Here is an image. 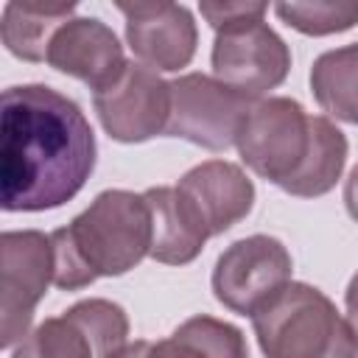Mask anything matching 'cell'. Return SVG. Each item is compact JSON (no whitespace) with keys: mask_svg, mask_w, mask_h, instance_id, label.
<instances>
[{"mask_svg":"<svg viewBox=\"0 0 358 358\" xmlns=\"http://www.w3.org/2000/svg\"><path fill=\"white\" fill-rule=\"evenodd\" d=\"M126 17V39L134 56L151 70H182L196 53L193 14L179 3H117Z\"/></svg>","mask_w":358,"mask_h":358,"instance_id":"30bf717a","label":"cell"},{"mask_svg":"<svg viewBox=\"0 0 358 358\" xmlns=\"http://www.w3.org/2000/svg\"><path fill=\"white\" fill-rule=\"evenodd\" d=\"M53 282L78 291L98 277H117L151 252V207L143 193L103 190L67 227L50 232Z\"/></svg>","mask_w":358,"mask_h":358,"instance_id":"7a4b0ae2","label":"cell"},{"mask_svg":"<svg viewBox=\"0 0 358 358\" xmlns=\"http://www.w3.org/2000/svg\"><path fill=\"white\" fill-rule=\"evenodd\" d=\"M67 313L87 330V336L98 350V358H112L126 347L129 319L120 305L109 299H84L76 302Z\"/></svg>","mask_w":358,"mask_h":358,"instance_id":"ac0fdd59","label":"cell"},{"mask_svg":"<svg viewBox=\"0 0 358 358\" xmlns=\"http://www.w3.org/2000/svg\"><path fill=\"white\" fill-rule=\"evenodd\" d=\"M145 201L151 207V257L168 266H185L196 260L210 238L207 224L179 187H148Z\"/></svg>","mask_w":358,"mask_h":358,"instance_id":"4fadbf2b","label":"cell"},{"mask_svg":"<svg viewBox=\"0 0 358 358\" xmlns=\"http://www.w3.org/2000/svg\"><path fill=\"white\" fill-rule=\"evenodd\" d=\"M11 358H98L87 330L64 310L39 322L11 352Z\"/></svg>","mask_w":358,"mask_h":358,"instance_id":"e0dca14e","label":"cell"},{"mask_svg":"<svg viewBox=\"0 0 358 358\" xmlns=\"http://www.w3.org/2000/svg\"><path fill=\"white\" fill-rule=\"evenodd\" d=\"M112 358H210L201 344H196L185 330H173L162 341H134L126 344L117 355Z\"/></svg>","mask_w":358,"mask_h":358,"instance_id":"ffe728a7","label":"cell"},{"mask_svg":"<svg viewBox=\"0 0 358 358\" xmlns=\"http://www.w3.org/2000/svg\"><path fill=\"white\" fill-rule=\"evenodd\" d=\"M344 204H347V213L358 221V165L350 171V179L344 185Z\"/></svg>","mask_w":358,"mask_h":358,"instance_id":"603a6c76","label":"cell"},{"mask_svg":"<svg viewBox=\"0 0 358 358\" xmlns=\"http://www.w3.org/2000/svg\"><path fill=\"white\" fill-rule=\"evenodd\" d=\"M277 17L288 22L291 28L310 34V36H324L336 31H347L358 22V3L347 0H313V3H277L274 6Z\"/></svg>","mask_w":358,"mask_h":358,"instance_id":"d6986e66","label":"cell"},{"mask_svg":"<svg viewBox=\"0 0 358 358\" xmlns=\"http://www.w3.org/2000/svg\"><path fill=\"white\" fill-rule=\"evenodd\" d=\"M176 187L196 207L210 235H221L232 224L246 218L255 201L252 179L235 162L227 159H207L190 168Z\"/></svg>","mask_w":358,"mask_h":358,"instance_id":"7c38bea8","label":"cell"},{"mask_svg":"<svg viewBox=\"0 0 358 358\" xmlns=\"http://www.w3.org/2000/svg\"><path fill=\"white\" fill-rule=\"evenodd\" d=\"M45 62L59 73L84 81L95 92L112 87L129 64L115 31L95 17H73L64 22L53 36Z\"/></svg>","mask_w":358,"mask_h":358,"instance_id":"8fae6325","label":"cell"},{"mask_svg":"<svg viewBox=\"0 0 358 358\" xmlns=\"http://www.w3.org/2000/svg\"><path fill=\"white\" fill-rule=\"evenodd\" d=\"M288 70L291 50L282 36L263 22V17H249L215 31L213 76L249 101L280 87Z\"/></svg>","mask_w":358,"mask_h":358,"instance_id":"5b68a950","label":"cell"},{"mask_svg":"<svg viewBox=\"0 0 358 358\" xmlns=\"http://www.w3.org/2000/svg\"><path fill=\"white\" fill-rule=\"evenodd\" d=\"M53 280L50 235L39 229H14L0 235V313L3 347L28 336L34 310Z\"/></svg>","mask_w":358,"mask_h":358,"instance_id":"52a82bcc","label":"cell"},{"mask_svg":"<svg viewBox=\"0 0 358 358\" xmlns=\"http://www.w3.org/2000/svg\"><path fill=\"white\" fill-rule=\"evenodd\" d=\"M235 145L257 176L282 187L308 157L310 115L294 98H260L243 117Z\"/></svg>","mask_w":358,"mask_h":358,"instance_id":"277c9868","label":"cell"},{"mask_svg":"<svg viewBox=\"0 0 358 358\" xmlns=\"http://www.w3.org/2000/svg\"><path fill=\"white\" fill-rule=\"evenodd\" d=\"M319 106L344 123H358V42L322 53L310 67Z\"/></svg>","mask_w":358,"mask_h":358,"instance_id":"2e32d148","label":"cell"},{"mask_svg":"<svg viewBox=\"0 0 358 358\" xmlns=\"http://www.w3.org/2000/svg\"><path fill=\"white\" fill-rule=\"evenodd\" d=\"M95 112L109 137L120 143H143L168 129L171 84L157 70L129 62L123 76L95 92Z\"/></svg>","mask_w":358,"mask_h":358,"instance_id":"9c48e42d","label":"cell"},{"mask_svg":"<svg viewBox=\"0 0 358 358\" xmlns=\"http://www.w3.org/2000/svg\"><path fill=\"white\" fill-rule=\"evenodd\" d=\"M252 103L257 101L235 92L215 76L187 73L171 81V117L165 131L201 148L224 151L235 143Z\"/></svg>","mask_w":358,"mask_h":358,"instance_id":"8992f818","label":"cell"},{"mask_svg":"<svg viewBox=\"0 0 358 358\" xmlns=\"http://www.w3.org/2000/svg\"><path fill=\"white\" fill-rule=\"evenodd\" d=\"M344 305H347V322L352 324V330H355V336H358V271L352 274V280H350V285H347Z\"/></svg>","mask_w":358,"mask_h":358,"instance_id":"7402d4cb","label":"cell"},{"mask_svg":"<svg viewBox=\"0 0 358 358\" xmlns=\"http://www.w3.org/2000/svg\"><path fill=\"white\" fill-rule=\"evenodd\" d=\"M266 8V3H201V14L215 31L249 17H263Z\"/></svg>","mask_w":358,"mask_h":358,"instance_id":"44dd1931","label":"cell"},{"mask_svg":"<svg viewBox=\"0 0 358 358\" xmlns=\"http://www.w3.org/2000/svg\"><path fill=\"white\" fill-rule=\"evenodd\" d=\"M266 358H358V336L336 305L308 282H288L252 313Z\"/></svg>","mask_w":358,"mask_h":358,"instance_id":"3957f363","label":"cell"},{"mask_svg":"<svg viewBox=\"0 0 358 358\" xmlns=\"http://www.w3.org/2000/svg\"><path fill=\"white\" fill-rule=\"evenodd\" d=\"M95 168V134L76 101L45 84L8 87L0 120V201L39 213L70 201Z\"/></svg>","mask_w":358,"mask_h":358,"instance_id":"6da1fadb","label":"cell"},{"mask_svg":"<svg viewBox=\"0 0 358 358\" xmlns=\"http://www.w3.org/2000/svg\"><path fill=\"white\" fill-rule=\"evenodd\" d=\"M347 162V137L336 123L322 115H310V145L299 171L282 185L285 193L313 199L336 187Z\"/></svg>","mask_w":358,"mask_h":358,"instance_id":"9a60e30c","label":"cell"},{"mask_svg":"<svg viewBox=\"0 0 358 358\" xmlns=\"http://www.w3.org/2000/svg\"><path fill=\"white\" fill-rule=\"evenodd\" d=\"M291 282V255L271 235H249L221 252L213 268L215 299L232 313L252 316Z\"/></svg>","mask_w":358,"mask_h":358,"instance_id":"ba28073f","label":"cell"},{"mask_svg":"<svg viewBox=\"0 0 358 358\" xmlns=\"http://www.w3.org/2000/svg\"><path fill=\"white\" fill-rule=\"evenodd\" d=\"M76 6L73 3H34V0H11L3 8V45L8 53L25 62H45L48 48L56 31L70 22Z\"/></svg>","mask_w":358,"mask_h":358,"instance_id":"5bb4252c","label":"cell"}]
</instances>
